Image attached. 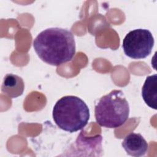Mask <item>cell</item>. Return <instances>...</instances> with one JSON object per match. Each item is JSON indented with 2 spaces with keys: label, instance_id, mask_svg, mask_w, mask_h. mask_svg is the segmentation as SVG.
<instances>
[{
  "label": "cell",
  "instance_id": "cell-1",
  "mask_svg": "<svg viewBox=\"0 0 157 157\" xmlns=\"http://www.w3.org/2000/svg\"><path fill=\"white\" fill-rule=\"evenodd\" d=\"M33 47L42 61L56 66L71 61L75 53L73 34L58 27L41 31L34 39Z\"/></svg>",
  "mask_w": 157,
  "mask_h": 157
},
{
  "label": "cell",
  "instance_id": "cell-2",
  "mask_svg": "<svg viewBox=\"0 0 157 157\" xmlns=\"http://www.w3.org/2000/svg\"><path fill=\"white\" fill-rule=\"evenodd\" d=\"M53 119L61 129L69 132L82 129L90 119V110L86 104L75 96H65L55 104Z\"/></svg>",
  "mask_w": 157,
  "mask_h": 157
},
{
  "label": "cell",
  "instance_id": "cell-3",
  "mask_svg": "<svg viewBox=\"0 0 157 157\" xmlns=\"http://www.w3.org/2000/svg\"><path fill=\"white\" fill-rule=\"evenodd\" d=\"M129 115V104L121 90L111 91L102 96L95 105V118L102 127L117 128L127 121Z\"/></svg>",
  "mask_w": 157,
  "mask_h": 157
},
{
  "label": "cell",
  "instance_id": "cell-4",
  "mask_svg": "<svg viewBox=\"0 0 157 157\" xmlns=\"http://www.w3.org/2000/svg\"><path fill=\"white\" fill-rule=\"evenodd\" d=\"M154 43V37L149 30L136 29L126 35L122 48L128 57L140 59L147 57L151 53Z\"/></svg>",
  "mask_w": 157,
  "mask_h": 157
},
{
  "label": "cell",
  "instance_id": "cell-5",
  "mask_svg": "<svg viewBox=\"0 0 157 157\" xmlns=\"http://www.w3.org/2000/svg\"><path fill=\"white\" fill-rule=\"evenodd\" d=\"M82 131L75 142L74 147L75 151L78 153L76 155L80 156H95L102 155V140L101 135H96L94 137H86L83 134Z\"/></svg>",
  "mask_w": 157,
  "mask_h": 157
},
{
  "label": "cell",
  "instance_id": "cell-6",
  "mask_svg": "<svg viewBox=\"0 0 157 157\" xmlns=\"http://www.w3.org/2000/svg\"><path fill=\"white\" fill-rule=\"evenodd\" d=\"M121 145L128 155L134 157L144 156L148 148V145L144 137L140 134L134 132L128 134Z\"/></svg>",
  "mask_w": 157,
  "mask_h": 157
},
{
  "label": "cell",
  "instance_id": "cell-7",
  "mask_svg": "<svg viewBox=\"0 0 157 157\" xmlns=\"http://www.w3.org/2000/svg\"><path fill=\"white\" fill-rule=\"evenodd\" d=\"M25 89V83L21 77L13 74H7L3 78L1 90L10 98L21 96Z\"/></svg>",
  "mask_w": 157,
  "mask_h": 157
},
{
  "label": "cell",
  "instance_id": "cell-8",
  "mask_svg": "<svg viewBox=\"0 0 157 157\" xmlns=\"http://www.w3.org/2000/svg\"><path fill=\"white\" fill-rule=\"evenodd\" d=\"M142 96L148 107L157 109V74L147 77L142 88Z\"/></svg>",
  "mask_w": 157,
  "mask_h": 157
}]
</instances>
